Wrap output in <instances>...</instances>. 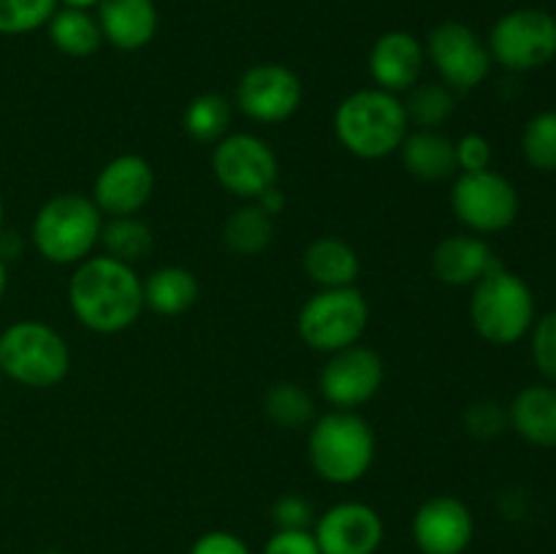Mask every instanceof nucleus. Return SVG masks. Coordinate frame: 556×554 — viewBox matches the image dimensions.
<instances>
[{
	"instance_id": "obj_1",
	"label": "nucleus",
	"mask_w": 556,
	"mask_h": 554,
	"mask_svg": "<svg viewBox=\"0 0 556 554\" xmlns=\"http://www.w3.org/2000/svg\"><path fill=\"white\" fill-rule=\"evenodd\" d=\"M74 318L96 335H119L144 313V280L112 255H87L68 280Z\"/></svg>"
},
{
	"instance_id": "obj_2",
	"label": "nucleus",
	"mask_w": 556,
	"mask_h": 554,
	"mask_svg": "<svg viewBox=\"0 0 556 554\" xmlns=\"http://www.w3.org/2000/svg\"><path fill=\"white\" fill-rule=\"evenodd\" d=\"M331 125L337 141L362 161H383L396 155L410 130L402 98L380 87H364L342 98Z\"/></svg>"
},
{
	"instance_id": "obj_3",
	"label": "nucleus",
	"mask_w": 556,
	"mask_h": 554,
	"mask_svg": "<svg viewBox=\"0 0 556 554\" xmlns=\"http://www.w3.org/2000/svg\"><path fill=\"white\" fill-rule=\"evenodd\" d=\"M375 432L356 411H329L309 424L307 456L315 476L334 487L362 481L375 462Z\"/></svg>"
},
{
	"instance_id": "obj_4",
	"label": "nucleus",
	"mask_w": 556,
	"mask_h": 554,
	"mask_svg": "<svg viewBox=\"0 0 556 554\" xmlns=\"http://www.w3.org/2000/svg\"><path fill=\"white\" fill-rule=\"evenodd\" d=\"M103 221L106 217L90 196L60 193L36 212L30 237L41 259L49 264L71 266L92 255L96 244L101 242Z\"/></svg>"
},
{
	"instance_id": "obj_5",
	"label": "nucleus",
	"mask_w": 556,
	"mask_h": 554,
	"mask_svg": "<svg viewBox=\"0 0 556 554\" xmlns=\"http://www.w3.org/2000/svg\"><path fill=\"white\" fill-rule=\"evenodd\" d=\"M470 320L492 345H516L535 324V293L527 280L503 264L472 286Z\"/></svg>"
},
{
	"instance_id": "obj_6",
	"label": "nucleus",
	"mask_w": 556,
	"mask_h": 554,
	"mask_svg": "<svg viewBox=\"0 0 556 554\" xmlns=\"http://www.w3.org/2000/svg\"><path fill=\"white\" fill-rule=\"evenodd\" d=\"M0 373L27 389H52L71 373V348L43 320H16L0 331Z\"/></svg>"
},
{
	"instance_id": "obj_7",
	"label": "nucleus",
	"mask_w": 556,
	"mask_h": 554,
	"mask_svg": "<svg viewBox=\"0 0 556 554\" xmlns=\"http://www.w3.org/2000/svg\"><path fill=\"white\" fill-rule=\"evenodd\" d=\"M367 324L369 304L356 286L318 288L299 310L296 331L304 345L331 356L362 342Z\"/></svg>"
},
{
	"instance_id": "obj_8",
	"label": "nucleus",
	"mask_w": 556,
	"mask_h": 554,
	"mask_svg": "<svg viewBox=\"0 0 556 554\" xmlns=\"http://www.w3.org/2000/svg\"><path fill=\"white\" fill-rule=\"evenodd\" d=\"M492 60L514 74H527L556 58V16L543 9H514L494 22L486 41Z\"/></svg>"
},
{
	"instance_id": "obj_9",
	"label": "nucleus",
	"mask_w": 556,
	"mask_h": 554,
	"mask_svg": "<svg viewBox=\"0 0 556 554\" xmlns=\"http://www.w3.org/2000/svg\"><path fill=\"white\" fill-rule=\"evenodd\" d=\"M451 210L470 234L508 231L521 210L516 185L494 168L456 174L451 190Z\"/></svg>"
},
{
	"instance_id": "obj_10",
	"label": "nucleus",
	"mask_w": 556,
	"mask_h": 554,
	"mask_svg": "<svg viewBox=\"0 0 556 554\" xmlns=\"http://www.w3.org/2000/svg\"><path fill=\"white\" fill-rule=\"evenodd\" d=\"M212 174L223 190L237 199L255 201L277 185L280 163L261 136L228 134L212 147Z\"/></svg>"
},
{
	"instance_id": "obj_11",
	"label": "nucleus",
	"mask_w": 556,
	"mask_h": 554,
	"mask_svg": "<svg viewBox=\"0 0 556 554\" xmlns=\"http://www.w3.org/2000/svg\"><path fill=\"white\" fill-rule=\"evenodd\" d=\"M427 60L438 71L440 81L456 92L481 87L492 74V52L486 41L465 22H440L427 36Z\"/></svg>"
},
{
	"instance_id": "obj_12",
	"label": "nucleus",
	"mask_w": 556,
	"mask_h": 554,
	"mask_svg": "<svg viewBox=\"0 0 556 554\" xmlns=\"http://www.w3.org/2000/svg\"><path fill=\"white\" fill-rule=\"evenodd\" d=\"M302 79L282 63L250 65L237 81L233 101L237 109L253 123H286L302 106Z\"/></svg>"
},
{
	"instance_id": "obj_13",
	"label": "nucleus",
	"mask_w": 556,
	"mask_h": 554,
	"mask_svg": "<svg viewBox=\"0 0 556 554\" xmlns=\"http://www.w3.org/2000/svg\"><path fill=\"white\" fill-rule=\"evenodd\" d=\"M383 380L386 364L380 353L356 342V345L331 353L329 362L320 369L318 386L324 400L337 411H356L378 394Z\"/></svg>"
},
{
	"instance_id": "obj_14",
	"label": "nucleus",
	"mask_w": 556,
	"mask_h": 554,
	"mask_svg": "<svg viewBox=\"0 0 556 554\" xmlns=\"http://www.w3.org/2000/svg\"><path fill=\"white\" fill-rule=\"evenodd\" d=\"M315 543L320 554H378L383 546V516L362 500H342L315 516Z\"/></svg>"
},
{
	"instance_id": "obj_15",
	"label": "nucleus",
	"mask_w": 556,
	"mask_h": 554,
	"mask_svg": "<svg viewBox=\"0 0 556 554\" xmlns=\"http://www.w3.org/2000/svg\"><path fill=\"white\" fill-rule=\"evenodd\" d=\"M472 538L476 516L454 494H434L413 514V543L421 554H465Z\"/></svg>"
},
{
	"instance_id": "obj_16",
	"label": "nucleus",
	"mask_w": 556,
	"mask_h": 554,
	"mask_svg": "<svg viewBox=\"0 0 556 554\" xmlns=\"http://www.w3.org/2000/svg\"><path fill=\"white\" fill-rule=\"evenodd\" d=\"M155 190V174L147 158L136 152L112 158L106 166L98 172L92 182V196L96 206L103 217H128L139 215L152 199Z\"/></svg>"
},
{
	"instance_id": "obj_17",
	"label": "nucleus",
	"mask_w": 556,
	"mask_h": 554,
	"mask_svg": "<svg viewBox=\"0 0 556 554\" xmlns=\"http://www.w3.org/2000/svg\"><path fill=\"white\" fill-rule=\"evenodd\" d=\"M427 68V49L413 33L389 30L369 49V76L386 92H407Z\"/></svg>"
},
{
	"instance_id": "obj_18",
	"label": "nucleus",
	"mask_w": 556,
	"mask_h": 554,
	"mask_svg": "<svg viewBox=\"0 0 556 554\" xmlns=\"http://www.w3.org/2000/svg\"><path fill=\"white\" fill-rule=\"evenodd\" d=\"M497 266L500 261L492 244L478 234H451L440 239L432 253L434 277L454 288H472Z\"/></svg>"
},
{
	"instance_id": "obj_19",
	"label": "nucleus",
	"mask_w": 556,
	"mask_h": 554,
	"mask_svg": "<svg viewBox=\"0 0 556 554\" xmlns=\"http://www.w3.org/2000/svg\"><path fill=\"white\" fill-rule=\"evenodd\" d=\"M103 41L119 52H139L157 33L155 0H101L96 5Z\"/></svg>"
},
{
	"instance_id": "obj_20",
	"label": "nucleus",
	"mask_w": 556,
	"mask_h": 554,
	"mask_svg": "<svg viewBox=\"0 0 556 554\" xmlns=\"http://www.w3.org/2000/svg\"><path fill=\"white\" fill-rule=\"evenodd\" d=\"M396 155L402 158V166L407 168V174L424 179V182H443V179L459 174V166H456V141L451 136L440 134V130H407Z\"/></svg>"
},
{
	"instance_id": "obj_21",
	"label": "nucleus",
	"mask_w": 556,
	"mask_h": 554,
	"mask_svg": "<svg viewBox=\"0 0 556 554\" xmlns=\"http://www.w3.org/2000/svg\"><path fill=\"white\" fill-rule=\"evenodd\" d=\"M510 429L538 449H556V386H525L508 405Z\"/></svg>"
},
{
	"instance_id": "obj_22",
	"label": "nucleus",
	"mask_w": 556,
	"mask_h": 554,
	"mask_svg": "<svg viewBox=\"0 0 556 554\" xmlns=\"http://www.w3.org/2000/svg\"><path fill=\"white\" fill-rule=\"evenodd\" d=\"M302 266L318 288H348L356 286L362 259L345 239L318 237L304 250Z\"/></svg>"
},
{
	"instance_id": "obj_23",
	"label": "nucleus",
	"mask_w": 556,
	"mask_h": 554,
	"mask_svg": "<svg viewBox=\"0 0 556 554\" xmlns=\"http://www.w3.org/2000/svg\"><path fill=\"white\" fill-rule=\"evenodd\" d=\"M195 299H199V280L185 266H161L144 280V307L163 318L188 313Z\"/></svg>"
},
{
	"instance_id": "obj_24",
	"label": "nucleus",
	"mask_w": 556,
	"mask_h": 554,
	"mask_svg": "<svg viewBox=\"0 0 556 554\" xmlns=\"http://www.w3.org/2000/svg\"><path fill=\"white\" fill-rule=\"evenodd\" d=\"M47 33L52 47L68 58H90L103 43L101 25H98L96 14H90L87 9L60 5L52 20L47 22Z\"/></svg>"
},
{
	"instance_id": "obj_25",
	"label": "nucleus",
	"mask_w": 556,
	"mask_h": 554,
	"mask_svg": "<svg viewBox=\"0 0 556 554\" xmlns=\"http://www.w3.org/2000/svg\"><path fill=\"white\" fill-rule=\"evenodd\" d=\"M275 239V217L266 215L255 201L231 212L223 226V244L233 255H261Z\"/></svg>"
},
{
	"instance_id": "obj_26",
	"label": "nucleus",
	"mask_w": 556,
	"mask_h": 554,
	"mask_svg": "<svg viewBox=\"0 0 556 554\" xmlns=\"http://www.w3.org/2000/svg\"><path fill=\"white\" fill-rule=\"evenodd\" d=\"M233 106L223 92H201L185 106L182 128L201 144H217L231 128Z\"/></svg>"
},
{
	"instance_id": "obj_27",
	"label": "nucleus",
	"mask_w": 556,
	"mask_h": 554,
	"mask_svg": "<svg viewBox=\"0 0 556 554\" xmlns=\"http://www.w3.org/2000/svg\"><path fill=\"white\" fill-rule=\"evenodd\" d=\"M407 114V123L413 128H432L440 130V125L454 114V90L445 87L443 81H418L407 90V98L402 101Z\"/></svg>"
},
{
	"instance_id": "obj_28",
	"label": "nucleus",
	"mask_w": 556,
	"mask_h": 554,
	"mask_svg": "<svg viewBox=\"0 0 556 554\" xmlns=\"http://www.w3.org/2000/svg\"><path fill=\"white\" fill-rule=\"evenodd\" d=\"M98 244H103V253L106 255L134 266L136 261H141L152 250V231L136 215L106 217Z\"/></svg>"
},
{
	"instance_id": "obj_29",
	"label": "nucleus",
	"mask_w": 556,
	"mask_h": 554,
	"mask_svg": "<svg viewBox=\"0 0 556 554\" xmlns=\"http://www.w3.org/2000/svg\"><path fill=\"white\" fill-rule=\"evenodd\" d=\"M264 411L271 424L282 429H299L315 421V400L309 396L307 389L291 380H280V383L269 386L264 396Z\"/></svg>"
},
{
	"instance_id": "obj_30",
	"label": "nucleus",
	"mask_w": 556,
	"mask_h": 554,
	"mask_svg": "<svg viewBox=\"0 0 556 554\" xmlns=\"http://www.w3.org/2000/svg\"><path fill=\"white\" fill-rule=\"evenodd\" d=\"M521 152L535 172H556V109L530 117L521 134Z\"/></svg>"
},
{
	"instance_id": "obj_31",
	"label": "nucleus",
	"mask_w": 556,
	"mask_h": 554,
	"mask_svg": "<svg viewBox=\"0 0 556 554\" xmlns=\"http://www.w3.org/2000/svg\"><path fill=\"white\" fill-rule=\"evenodd\" d=\"M58 0H0V36H25L47 27Z\"/></svg>"
},
{
	"instance_id": "obj_32",
	"label": "nucleus",
	"mask_w": 556,
	"mask_h": 554,
	"mask_svg": "<svg viewBox=\"0 0 556 554\" xmlns=\"http://www.w3.org/2000/svg\"><path fill=\"white\" fill-rule=\"evenodd\" d=\"M467 435L478 440H494L510 427L508 421V407H503L494 400H478L472 405L465 407V416H462Z\"/></svg>"
},
{
	"instance_id": "obj_33",
	"label": "nucleus",
	"mask_w": 556,
	"mask_h": 554,
	"mask_svg": "<svg viewBox=\"0 0 556 554\" xmlns=\"http://www.w3.org/2000/svg\"><path fill=\"white\" fill-rule=\"evenodd\" d=\"M532 358L548 383L556 386V310L532 324Z\"/></svg>"
},
{
	"instance_id": "obj_34",
	"label": "nucleus",
	"mask_w": 556,
	"mask_h": 554,
	"mask_svg": "<svg viewBox=\"0 0 556 554\" xmlns=\"http://www.w3.org/2000/svg\"><path fill=\"white\" fill-rule=\"evenodd\" d=\"M271 521L275 530H313L315 508L302 494H282L271 505Z\"/></svg>"
},
{
	"instance_id": "obj_35",
	"label": "nucleus",
	"mask_w": 556,
	"mask_h": 554,
	"mask_svg": "<svg viewBox=\"0 0 556 554\" xmlns=\"http://www.w3.org/2000/svg\"><path fill=\"white\" fill-rule=\"evenodd\" d=\"M492 141L481 134H465L456 141V166L462 172H486L492 168Z\"/></svg>"
},
{
	"instance_id": "obj_36",
	"label": "nucleus",
	"mask_w": 556,
	"mask_h": 554,
	"mask_svg": "<svg viewBox=\"0 0 556 554\" xmlns=\"http://www.w3.org/2000/svg\"><path fill=\"white\" fill-rule=\"evenodd\" d=\"M261 554H320L313 530H275Z\"/></svg>"
},
{
	"instance_id": "obj_37",
	"label": "nucleus",
	"mask_w": 556,
	"mask_h": 554,
	"mask_svg": "<svg viewBox=\"0 0 556 554\" xmlns=\"http://www.w3.org/2000/svg\"><path fill=\"white\" fill-rule=\"evenodd\" d=\"M188 554H253L248 543L228 530H210L199 536L190 546Z\"/></svg>"
},
{
	"instance_id": "obj_38",
	"label": "nucleus",
	"mask_w": 556,
	"mask_h": 554,
	"mask_svg": "<svg viewBox=\"0 0 556 554\" xmlns=\"http://www.w3.org/2000/svg\"><path fill=\"white\" fill-rule=\"evenodd\" d=\"M255 204H258L261 210H264L269 217H277V215H282V212H286L288 199H286V193H282V190L275 185V188H269L266 193H261L258 199H255Z\"/></svg>"
},
{
	"instance_id": "obj_39",
	"label": "nucleus",
	"mask_w": 556,
	"mask_h": 554,
	"mask_svg": "<svg viewBox=\"0 0 556 554\" xmlns=\"http://www.w3.org/2000/svg\"><path fill=\"white\" fill-rule=\"evenodd\" d=\"M60 5H68V9H96L98 3H101V0H58Z\"/></svg>"
},
{
	"instance_id": "obj_40",
	"label": "nucleus",
	"mask_w": 556,
	"mask_h": 554,
	"mask_svg": "<svg viewBox=\"0 0 556 554\" xmlns=\"http://www.w3.org/2000/svg\"><path fill=\"white\" fill-rule=\"evenodd\" d=\"M5 288H9V266H5V261L0 259V299H3Z\"/></svg>"
},
{
	"instance_id": "obj_41",
	"label": "nucleus",
	"mask_w": 556,
	"mask_h": 554,
	"mask_svg": "<svg viewBox=\"0 0 556 554\" xmlns=\"http://www.w3.org/2000/svg\"><path fill=\"white\" fill-rule=\"evenodd\" d=\"M3 223H5V206H3V199H0V234H3Z\"/></svg>"
},
{
	"instance_id": "obj_42",
	"label": "nucleus",
	"mask_w": 556,
	"mask_h": 554,
	"mask_svg": "<svg viewBox=\"0 0 556 554\" xmlns=\"http://www.w3.org/2000/svg\"><path fill=\"white\" fill-rule=\"evenodd\" d=\"M38 554H63V552H58V549H43V552H38Z\"/></svg>"
},
{
	"instance_id": "obj_43",
	"label": "nucleus",
	"mask_w": 556,
	"mask_h": 554,
	"mask_svg": "<svg viewBox=\"0 0 556 554\" xmlns=\"http://www.w3.org/2000/svg\"><path fill=\"white\" fill-rule=\"evenodd\" d=\"M0 380H3V373H0Z\"/></svg>"
}]
</instances>
